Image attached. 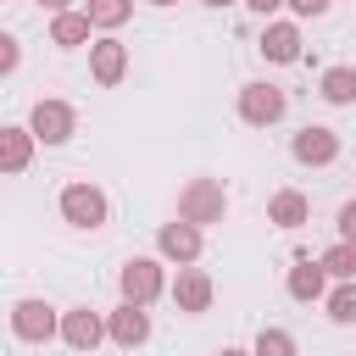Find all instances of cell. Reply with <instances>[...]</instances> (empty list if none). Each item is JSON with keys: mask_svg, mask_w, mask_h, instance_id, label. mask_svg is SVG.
Returning a JSON list of instances; mask_svg holds the SVG:
<instances>
[{"mask_svg": "<svg viewBox=\"0 0 356 356\" xmlns=\"http://www.w3.org/2000/svg\"><path fill=\"white\" fill-rule=\"evenodd\" d=\"M106 334H111V345H122V350H139V345L150 339V312L122 300V306L106 317Z\"/></svg>", "mask_w": 356, "mask_h": 356, "instance_id": "obj_11", "label": "cell"}, {"mask_svg": "<svg viewBox=\"0 0 356 356\" xmlns=\"http://www.w3.org/2000/svg\"><path fill=\"white\" fill-rule=\"evenodd\" d=\"M100 339H111L100 312H89V306H72V312H61V345H72V350H83V356H89Z\"/></svg>", "mask_w": 356, "mask_h": 356, "instance_id": "obj_9", "label": "cell"}, {"mask_svg": "<svg viewBox=\"0 0 356 356\" xmlns=\"http://www.w3.org/2000/svg\"><path fill=\"white\" fill-rule=\"evenodd\" d=\"M11 334L22 345H44V339H61V312L50 300H17L11 306Z\"/></svg>", "mask_w": 356, "mask_h": 356, "instance_id": "obj_5", "label": "cell"}, {"mask_svg": "<svg viewBox=\"0 0 356 356\" xmlns=\"http://www.w3.org/2000/svg\"><path fill=\"white\" fill-rule=\"evenodd\" d=\"M306 217H312V200H306L300 189H278V195L267 200V222H273V228H300Z\"/></svg>", "mask_w": 356, "mask_h": 356, "instance_id": "obj_16", "label": "cell"}, {"mask_svg": "<svg viewBox=\"0 0 356 356\" xmlns=\"http://www.w3.org/2000/svg\"><path fill=\"white\" fill-rule=\"evenodd\" d=\"M200 6H211V11H222V6H234V0H200Z\"/></svg>", "mask_w": 356, "mask_h": 356, "instance_id": "obj_29", "label": "cell"}, {"mask_svg": "<svg viewBox=\"0 0 356 356\" xmlns=\"http://www.w3.org/2000/svg\"><path fill=\"white\" fill-rule=\"evenodd\" d=\"M284 111H289V95L278 83H245L239 89V122L273 128V122H284Z\"/></svg>", "mask_w": 356, "mask_h": 356, "instance_id": "obj_6", "label": "cell"}, {"mask_svg": "<svg viewBox=\"0 0 356 356\" xmlns=\"http://www.w3.org/2000/svg\"><path fill=\"white\" fill-rule=\"evenodd\" d=\"M328 6H334V0H289L295 17H328Z\"/></svg>", "mask_w": 356, "mask_h": 356, "instance_id": "obj_24", "label": "cell"}, {"mask_svg": "<svg viewBox=\"0 0 356 356\" xmlns=\"http://www.w3.org/2000/svg\"><path fill=\"white\" fill-rule=\"evenodd\" d=\"M256 50H261L273 67H289V61H300V28H295V22H267Z\"/></svg>", "mask_w": 356, "mask_h": 356, "instance_id": "obj_14", "label": "cell"}, {"mask_svg": "<svg viewBox=\"0 0 356 356\" xmlns=\"http://www.w3.org/2000/svg\"><path fill=\"white\" fill-rule=\"evenodd\" d=\"M217 356H256V350H234V345H228V350H217Z\"/></svg>", "mask_w": 356, "mask_h": 356, "instance_id": "obj_28", "label": "cell"}, {"mask_svg": "<svg viewBox=\"0 0 356 356\" xmlns=\"http://www.w3.org/2000/svg\"><path fill=\"white\" fill-rule=\"evenodd\" d=\"M61 217H67L72 228L95 234V228H106L111 200H106V189H95V184H67V189H61Z\"/></svg>", "mask_w": 356, "mask_h": 356, "instance_id": "obj_3", "label": "cell"}, {"mask_svg": "<svg viewBox=\"0 0 356 356\" xmlns=\"http://www.w3.org/2000/svg\"><path fill=\"white\" fill-rule=\"evenodd\" d=\"M156 250H161L167 261H178V267H195V256H200V228L184 222V217L161 222V228H156Z\"/></svg>", "mask_w": 356, "mask_h": 356, "instance_id": "obj_8", "label": "cell"}, {"mask_svg": "<svg viewBox=\"0 0 356 356\" xmlns=\"http://www.w3.org/2000/svg\"><path fill=\"white\" fill-rule=\"evenodd\" d=\"M339 239H350V245H356V200H345V206H339Z\"/></svg>", "mask_w": 356, "mask_h": 356, "instance_id": "obj_25", "label": "cell"}, {"mask_svg": "<svg viewBox=\"0 0 356 356\" xmlns=\"http://www.w3.org/2000/svg\"><path fill=\"white\" fill-rule=\"evenodd\" d=\"M89 72H95V83H106V89L122 83V72H128V44L111 39V33L95 39V44H89Z\"/></svg>", "mask_w": 356, "mask_h": 356, "instance_id": "obj_12", "label": "cell"}, {"mask_svg": "<svg viewBox=\"0 0 356 356\" xmlns=\"http://www.w3.org/2000/svg\"><path fill=\"white\" fill-rule=\"evenodd\" d=\"M117 289H122V300H128V306H150V300H161L172 284H167V267H161L156 256H134V261H122Z\"/></svg>", "mask_w": 356, "mask_h": 356, "instance_id": "obj_2", "label": "cell"}, {"mask_svg": "<svg viewBox=\"0 0 356 356\" xmlns=\"http://www.w3.org/2000/svg\"><path fill=\"white\" fill-rule=\"evenodd\" d=\"M28 128H33V139H39V145H67V139L78 134V111H72L67 100L44 95V100H33V111H28Z\"/></svg>", "mask_w": 356, "mask_h": 356, "instance_id": "obj_4", "label": "cell"}, {"mask_svg": "<svg viewBox=\"0 0 356 356\" xmlns=\"http://www.w3.org/2000/svg\"><path fill=\"white\" fill-rule=\"evenodd\" d=\"M39 11H50V17H61V11H72V0H33Z\"/></svg>", "mask_w": 356, "mask_h": 356, "instance_id": "obj_27", "label": "cell"}, {"mask_svg": "<svg viewBox=\"0 0 356 356\" xmlns=\"http://www.w3.org/2000/svg\"><path fill=\"white\" fill-rule=\"evenodd\" d=\"M323 306H328V317H334V323H356V278H350V284H334Z\"/></svg>", "mask_w": 356, "mask_h": 356, "instance_id": "obj_21", "label": "cell"}, {"mask_svg": "<svg viewBox=\"0 0 356 356\" xmlns=\"http://www.w3.org/2000/svg\"><path fill=\"white\" fill-rule=\"evenodd\" d=\"M89 11H61V17H50V44H61V50H78V44H89Z\"/></svg>", "mask_w": 356, "mask_h": 356, "instance_id": "obj_17", "label": "cell"}, {"mask_svg": "<svg viewBox=\"0 0 356 356\" xmlns=\"http://www.w3.org/2000/svg\"><path fill=\"white\" fill-rule=\"evenodd\" d=\"M150 6H178V0H150Z\"/></svg>", "mask_w": 356, "mask_h": 356, "instance_id": "obj_30", "label": "cell"}, {"mask_svg": "<svg viewBox=\"0 0 356 356\" xmlns=\"http://www.w3.org/2000/svg\"><path fill=\"white\" fill-rule=\"evenodd\" d=\"M289 156H295L300 167H328V161L339 156V134L323 128V122H306V128L289 139Z\"/></svg>", "mask_w": 356, "mask_h": 356, "instance_id": "obj_7", "label": "cell"}, {"mask_svg": "<svg viewBox=\"0 0 356 356\" xmlns=\"http://www.w3.org/2000/svg\"><path fill=\"white\" fill-rule=\"evenodd\" d=\"M33 128H0V167L17 178V172H28V161H33Z\"/></svg>", "mask_w": 356, "mask_h": 356, "instance_id": "obj_15", "label": "cell"}, {"mask_svg": "<svg viewBox=\"0 0 356 356\" xmlns=\"http://www.w3.org/2000/svg\"><path fill=\"white\" fill-rule=\"evenodd\" d=\"M317 95L328 106H356V67H328L323 83H317Z\"/></svg>", "mask_w": 356, "mask_h": 356, "instance_id": "obj_18", "label": "cell"}, {"mask_svg": "<svg viewBox=\"0 0 356 356\" xmlns=\"http://www.w3.org/2000/svg\"><path fill=\"white\" fill-rule=\"evenodd\" d=\"M245 6H250L256 17H273V11H278V6H289V0H245Z\"/></svg>", "mask_w": 356, "mask_h": 356, "instance_id": "obj_26", "label": "cell"}, {"mask_svg": "<svg viewBox=\"0 0 356 356\" xmlns=\"http://www.w3.org/2000/svg\"><path fill=\"white\" fill-rule=\"evenodd\" d=\"M284 289H289V300H300V306H312V300H328V273H323V261H295L289 267V278H284Z\"/></svg>", "mask_w": 356, "mask_h": 356, "instance_id": "obj_13", "label": "cell"}, {"mask_svg": "<svg viewBox=\"0 0 356 356\" xmlns=\"http://www.w3.org/2000/svg\"><path fill=\"white\" fill-rule=\"evenodd\" d=\"M178 217L195 222V228L222 222V217H228V189H222L217 178H189V184L178 189Z\"/></svg>", "mask_w": 356, "mask_h": 356, "instance_id": "obj_1", "label": "cell"}, {"mask_svg": "<svg viewBox=\"0 0 356 356\" xmlns=\"http://www.w3.org/2000/svg\"><path fill=\"white\" fill-rule=\"evenodd\" d=\"M17 61H22V50H17V39L6 33V39H0V72H17Z\"/></svg>", "mask_w": 356, "mask_h": 356, "instance_id": "obj_23", "label": "cell"}, {"mask_svg": "<svg viewBox=\"0 0 356 356\" xmlns=\"http://www.w3.org/2000/svg\"><path fill=\"white\" fill-rule=\"evenodd\" d=\"M172 300H178V312H189V317H200L206 306H211V273H200V267H178V278H172V289H167Z\"/></svg>", "mask_w": 356, "mask_h": 356, "instance_id": "obj_10", "label": "cell"}, {"mask_svg": "<svg viewBox=\"0 0 356 356\" xmlns=\"http://www.w3.org/2000/svg\"><path fill=\"white\" fill-rule=\"evenodd\" d=\"M83 11H89V22H95V28H106V33H111V28H122V22L134 17V0H89Z\"/></svg>", "mask_w": 356, "mask_h": 356, "instance_id": "obj_20", "label": "cell"}, {"mask_svg": "<svg viewBox=\"0 0 356 356\" xmlns=\"http://www.w3.org/2000/svg\"><path fill=\"white\" fill-rule=\"evenodd\" d=\"M250 350H256V356H295V334H289V328H261Z\"/></svg>", "mask_w": 356, "mask_h": 356, "instance_id": "obj_22", "label": "cell"}, {"mask_svg": "<svg viewBox=\"0 0 356 356\" xmlns=\"http://www.w3.org/2000/svg\"><path fill=\"white\" fill-rule=\"evenodd\" d=\"M317 261H323V273H328L334 284H350V278H356V245H350V239H334Z\"/></svg>", "mask_w": 356, "mask_h": 356, "instance_id": "obj_19", "label": "cell"}]
</instances>
